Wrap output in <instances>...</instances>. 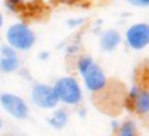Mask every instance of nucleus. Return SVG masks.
<instances>
[{
  "label": "nucleus",
  "mask_w": 149,
  "mask_h": 136,
  "mask_svg": "<svg viewBox=\"0 0 149 136\" xmlns=\"http://www.w3.org/2000/svg\"><path fill=\"white\" fill-rule=\"evenodd\" d=\"M48 56H50V53H48V51H42V53H39V58H40V59H43V61H45V59H48Z\"/></svg>",
  "instance_id": "obj_15"
},
{
  "label": "nucleus",
  "mask_w": 149,
  "mask_h": 136,
  "mask_svg": "<svg viewBox=\"0 0 149 136\" xmlns=\"http://www.w3.org/2000/svg\"><path fill=\"white\" fill-rule=\"evenodd\" d=\"M31 101L36 107L45 110H55L58 109V96L55 93L53 85L47 83H36L31 90Z\"/></svg>",
  "instance_id": "obj_3"
},
{
  "label": "nucleus",
  "mask_w": 149,
  "mask_h": 136,
  "mask_svg": "<svg viewBox=\"0 0 149 136\" xmlns=\"http://www.w3.org/2000/svg\"><path fill=\"white\" fill-rule=\"evenodd\" d=\"M5 40L7 45L11 46L15 51H29L37 42L36 32L32 31V27L24 21H18L13 23L7 27L5 31Z\"/></svg>",
  "instance_id": "obj_1"
},
{
  "label": "nucleus",
  "mask_w": 149,
  "mask_h": 136,
  "mask_svg": "<svg viewBox=\"0 0 149 136\" xmlns=\"http://www.w3.org/2000/svg\"><path fill=\"white\" fill-rule=\"evenodd\" d=\"M21 59L18 51H15L11 46L2 45L0 46V72L2 74H13L19 69Z\"/></svg>",
  "instance_id": "obj_8"
},
{
  "label": "nucleus",
  "mask_w": 149,
  "mask_h": 136,
  "mask_svg": "<svg viewBox=\"0 0 149 136\" xmlns=\"http://www.w3.org/2000/svg\"><path fill=\"white\" fill-rule=\"evenodd\" d=\"M2 126H3V122H2V119H0V128H2Z\"/></svg>",
  "instance_id": "obj_17"
},
{
  "label": "nucleus",
  "mask_w": 149,
  "mask_h": 136,
  "mask_svg": "<svg viewBox=\"0 0 149 136\" xmlns=\"http://www.w3.org/2000/svg\"><path fill=\"white\" fill-rule=\"evenodd\" d=\"M125 40L130 48L133 50H143L149 45V24L146 23H136L130 26L125 32Z\"/></svg>",
  "instance_id": "obj_6"
},
{
  "label": "nucleus",
  "mask_w": 149,
  "mask_h": 136,
  "mask_svg": "<svg viewBox=\"0 0 149 136\" xmlns=\"http://www.w3.org/2000/svg\"><path fill=\"white\" fill-rule=\"evenodd\" d=\"M120 40H122V37H120L119 31L107 29V31H104V32L101 34V37H100V48L103 50V51H106V53L114 51V50L119 46Z\"/></svg>",
  "instance_id": "obj_9"
},
{
  "label": "nucleus",
  "mask_w": 149,
  "mask_h": 136,
  "mask_svg": "<svg viewBox=\"0 0 149 136\" xmlns=\"http://www.w3.org/2000/svg\"><path fill=\"white\" fill-rule=\"evenodd\" d=\"M82 78H84L85 88L90 93H101L107 88V77L96 62L82 75Z\"/></svg>",
  "instance_id": "obj_7"
},
{
  "label": "nucleus",
  "mask_w": 149,
  "mask_h": 136,
  "mask_svg": "<svg viewBox=\"0 0 149 136\" xmlns=\"http://www.w3.org/2000/svg\"><path fill=\"white\" fill-rule=\"evenodd\" d=\"M53 88H55V93L58 96V101L63 103L64 106H77L84 98L79 80L75 77H71V75L59 77L55 82Z\"/></svg>",
  "instance_id": "obj_2"
},
{
  "label": "nucleus",
  "mask_w": 149,
  "mask_h": 136,
  "mask_svg": "<svg viewBox=\"0 0 149 136\" xmlns=\"http://www.w3.org/2000/svg\"><path fill=\"white\" fill-rule=\"evenodd\" d=\"M125 107L139 115L149 114V91L139 87H133L125 98Z\"/></svg>",
  "instance_id": "obj_5"
},
{
  "label": "nucleus",
  "mask_w": 149,
  "mask_h": 136,
  "mask_svg": "<svg viewBox=\"0 0 149 136\" xmlns=\"http://www.w3.org/2000/svg\"><path fill=\"white\" fill-rule=\"evenodd\" d=\"M21 2H5V7H8L10 11H19Z\"/></svg>",
  "instance_id": "obj_13"
},
{
  "label": "nucleus",
  "mask_w": 149,
  "mask_h": 136,
  "mask_svg": "<svg viewBox=\"0 0 149 136\" xmlns=\"http://www.w3.org/2000/svg\"><path fill=\"white\" fill-rule=\"evenodd\" d=\"M112 136H138V128H136L135 122L127 120V122L120 123Z\"/></svg>",
  "instance_id": "obj_11"
},
{
  "label": "nucleus",
  "mask_w": 149,
  "mask_h": 136,
  "mask_svg": "<svg viewBox=\"0 0 149 136\" xmlns=\"http://www.w3.org/2000/svg\"><path fill=\"white\" fill-rule=\"evenodd\" d=\"M93 64H95V61H93L91 56H80V58L77 59V71H79V74L84 75Z\"/></svg>",
  "instance_id": "obj_12"
},
{
  "label": "nucleus",
  "mask_w": 149,
  "mask_h": 136,
  "mask_svg": "<svg viewBox=\"0 0 149 136\" xmlns=\"http://www.w3.org/2000/svg\"><path fill=\"white\" fill-rule=\"evenodd\" d=\"M69 122V112L66 107H58L53 110V114L48 117L50 126H53L55 130H63Z\"/></svg>",
  "instance_id": "obj_10"
},
{
  "label": "nucleus",
  "mask_w": 149,
  "mask_h": 136,
  "mask_svg": "<svg viewBox=\"0 0 149 136\" xmlns=\"http://www.w3.org/2000/svg\"><path fill=\"white\" fill-rule=\"evenodd\" d=\"M0 106L8 115L16 120H24L29 117V106L19 94L2 93L0 94Z\"/></svg>",
  "instance_id": "obj_4"
},
{
  "label": "nucleus",
  "mask_w": 149,
  "mask_h": 136,
  "mask_svg": "<svg viewBox=\"0 0 149 136\" xmlns=\"http://www.w3.org/2000/svg\"><path fill=\"white\" fill-rule=\"evenodd\" d=\"M130 3L133 7H149V0H132Z\"/></svg>",
  "instance_id": "obj_14"
},
{
  "label": "nucleus",
  "mask_w": 149,
  "mask_h": 136,
  "mask_svg": "<svg viewBox=\"0 0 149 136\" xmlns=\"http://www.w3.org/2000/svg\"><path fill=\"white\" fill-rule=\"evenodd\" d=\"M2 26H3V15L0 11V29H2Z\"/></svg>",
  "instance_id": "obj_16"
}]
</instances>
